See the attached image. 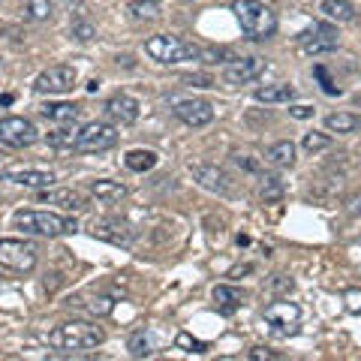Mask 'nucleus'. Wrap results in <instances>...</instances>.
I'll return each mask as SVG.
<instances>
[{
    "label": "nucleus",
    "instance_id": "f257e3e1",
    "mask_svg": "<svg viewBox=\"0 0 361 361\" xmlns=\"http://www.w3.org/2000/svg\"><path fill=\"white\" fill-rule=\"evenodd\" d=\"M106 340V331L97 323H85V319H69L60 323L57 328L48 331V344L64 353H85V349H97Z\"/></svg>",
    "mask_w": 361,
    "mask_h": 361
},
{
    "label": "nucleus",
    "instance_id": "f03ea898",
    "mask_svg": "<svg viewBox=\"0 0 361 361\" xmlns=\"http://www.w3.org/2000/svg\"><path fill=\"white\" fill-rule=\"evenodd\" d=\"M15 229H22L27 235H43V238H60V235H73L78 232V220L52 214V211H15L13 214Z\"/></svg>",
    "mask_w": 361,
    "mask_h": 361
},
{
    "label": "nucleus",
    "instance_id": "7ed1b4c3",
    "mask_svg": "<svg viewBox=\"0 0 361 361\" xmlns=\"http://www.w3.org/2000/svg\"><path fill=\"white\" fill-rule=\"evenodd\" d=\"M232 13L241 30H244V36L250 39L262 43V39H271L277 34V13L268 3H262V0H235Z\"/></svg>",
    "mask_w": 361,
    "mask_h": 361
},
{
    "label": "nucleus",
    "instance_id": "20e7f679",
    "mask_svg": "<svg viewBox=\"0 0 361 361\" xmlns=\"http://www.w3.org/2000/svg\"><path fill=\"white\" fill-rule=\"evenodd\" d=\"M199 48L196 43H187L180 36H169V34H157L145 43V55L157 64L175 66V64H187V60H199Z\"/></svg>",
    "mask_w": 361,
    "mask_h": 361
},
{
    "label": "nucleus",
    "instance_id": "39448f33",
    "mask_svg": "<svg viewBox=\"0 0 361 361\" xmlns=\"http://www.w3.org/2000/svg\"><path fill=\"white\" fill-rule=\"evenodd\" d=\"M39 262V250L24 238H0V265L18 274H30Z\"/></svg>",
    "mask_w": 361,
    "mask_h": 361
},
{
    "label": "nucleus",
    "instance_id": "423d86ee",
    "mask_svg": "<svg viewBox=\"0 0 361 361\" xmlns=\"http://www.w3.org/2000/svg\"><path fill=\"white\" fill-rule=\"evenodd\" d=\"M118 145V129L106 120H90L76 133V148L78 154H103V150Z\"/></svg>",
    "mask_w": 361,
    "mask_h": 361
},
{
    "label": "nucleus",
    "instance_id": "0eeeda50",
    "mask_svg": "<svg viewBox=\"0 0 361 361\" xmlns=\"http://www.w3.org/2000/svg\"><path fill=\"white\" fill-rule=\"evenodd\" d=\"M337 43H340V34H337V27L328 22H313L298 34V45L304 55H328L337 48Z\"/></svg>",
    "mask_w": 361,
    "mask_h": 361
},
{
    "label": "nucleus",
    "instance_id": "6e6552de",
    "mask_svg": "<svg viewBox=\"0 0 361 361\" xmlns=\"http://www.w3.org/2000/svg\"><path fill=\"white\" fill-rule=\"evenodd\" d=\"M36 139H39V129L34 127V120H27V118H3L0 120V142L9 145V148H30V145H36Z\"/></svg>",
    "mask_w": 361,
    "mask_h": 361
},
{
    "label": "nucleus",
    "instance_id": "1a4fd4ad",
    "mask_svg": "<svg viewBox=\"0 0 361 361\" xmlns=\"http://www.w3.org/2000/svg\"><path fill=\"white\" fill-rule=\"evenodd\" d=\"M190 172H193V180L208 193H217V196H229L235 190L232 178H229L226 169H220L214 163H190Z\"/></svg>",
    "mask_w": 361,
    "mask_h": 361
},
{
    "label": "nucleus",
    "instance_id": "9d476101",
    "mask_svg": "<svg viewBox=\"0 0 361 361\" xmlns=\"http://www.w3.org/2000/svg\"><path fill=\"white\" fill-rule=\"evenodd\" d=\"M76 69L73 66H66V64H57V66H48L43 69V73L36 76V82H34V90L36 94H66V90H73L76 85Z\"/></svg>",
    "mask_w": 361,
    "mask_h": 361
},
{
    "label": "nucleus",
    "instance_id": "9b49d317",
    "mask_svg": "<svg viewBox=\"0 0 361 361\" xmlns=\"http://www.w3.org/2000/svg\"><path fill=\"white\" fill-rule=\"evenodd\" d=\"M262 73H265V57H235L226 64L223 78H226V85L241 87V85L256 82Z\"/></svg>",
    "mask_w": 361,
    "mask_h": 361
},
{
    "label": "nucleus",
    "instance_id": "f8f14e48",
    "mask_svg": "<svg viewBox=\"0 0 361 361\" xmlns=\"http://www.w3.org/2000/svg\"><path fill=\"white\" fill-rule=\"evenodd\" d=\"M172 112L178 120H184V124L193 129L208 127L211 120H214V106L205 103V99H175Z\"/></svg>",
    "mask_w": 361,
    "mask_h": 361
},
{
    "label": "nucleus",
    "instance_id": "ddd939ff",
    "mask_svg": "<svg viewBox=\"0 0 361 361\" xmlns=\"http://www.w3.org/2000/svg\"><path fill=\"white\" fill-rule=\"evenodd\" d=\"M0 178L18 187H30V190H45L57 180L55 172H48V169H3Z\"/></svg>",
    "mask_w": 361,
    "mask_h": 361
},
{
    "label": "nucleus",
    "instance_id": "4468645a",
    "mask_svg": "<svg viewBox=\"0 0 361 361\" xmlns=\"http://www.w3.org/2000/svg\"><path fill=\"white\" fill-rule=\"evenodd\" d=\"M298 319H301V307L292 304V301H274V304L265 307V323L274 331H283V334L295 331Z\"/></svg>",
    "mask_w": 361,
    "mask_h": 361
},
{
    "label": "nucleus",
    "instance_id": "2eb2a0df",
    "mask_svg": "<svg viewBox=\"0 0 361 361\" xmlns=\"http://www.w3.org/2000/svg\"><path fill=\"white\" fill-rule=\"evenodd\" d=\"M139 112H142V106H139V99L129 97V94H115V97L106 103V115L112 118L115 124H120V127L136 124Z\"/></svg>",
    "mask_w": 361,
    "mask_h": 361
},
{
    "label": "nucleus",
    "instance_id": "dca6fc26",
    "mask_svg": "<svg viewBox=\"0 0 361 361\" xmlns=\"http://www.w3.org/2000/svg\"><path fill=\"white\" fill-rule=\"evenodd\" d=\"M90 235L99 238V241H108V244H115V247H129V244H133V232H129L124 223H118V220L97 223L94 229H90Z\"/></svg>",
    "mask_w": 361,
    "mask_h": 361
},
{
    "label": "nucleus",
    "instance_id": "f3484780",
    "mask_svg": "<svg viewBox=\"0 0 361 361\" xmlns=\"http://www.w3.org/2000/svg\"><path fill=\"white\" fill-rule=\"evenodd\" d=\"M36 199H39V202H45V205H60V208H66V211H85L87 208L85 196L76 193V190H48L45 187Z\"/></svg>",
    "mask_w": 361,
    "mask_h": 361
},
{
    "label": "nucleus",
    "instance_id": "a211bd4d",
    "mask_svg": "<svg viewBox=\"0 0 361 361\" xmlns=\"http://www.w3.org/2000/svg\"><path fill=\"white\" fill-rule=\"evenodd\" d=\"M39 115H43L45 120H52V124L69 127V124H76V120H78L82 108L73 106V103H45L43 108H39Z\"/></svg>",
    "mask_w": 361,
    "mask_h": 361
},
{
    "label": "nucleus",
    "instance_id": "6ab92c4d",
    "mask_svg": "<svg viewBox=\"0 0 361 361\" xmlns=\"http://www.w3.org/2000/svg\"><path fill=\"white\" fill-rule=\"evenodd\" d=\"M211 298H214V304H217L220 313H226V316H229V313H235V310L244 304V292H241L238 286H226V283L214 286Z\"/></svg>",
    "mask_w": 361,
    "mask_h": 361
},
{
    "label": "nucleus",
    "instance_id": "aec40b11",
    "mask_svg": "<svg viewBox=\"0 0 361 361\" xmlns=\"http://www.w3.org/2000/svg\"><path fill=\"white\" fill-rule=\"evenodd\" d=\"M325 129H328V133H337V136L358 133V129H361V115H353V112H331V115H325Z\"/></svg>",
    "mask_w": 361,
    "mask_h": 361
},
{
    "label": "nucleus",
    "instance_id": "412c9836",
    "mask_svg": "<svg viewBox=\"0 0 361 361\" xmlns=\"http://www.w3.org/2000/svg\"><path fill=\"white\" fill-rule=\"evenodd\" d=\"M265 163L274 169H292L295 166V145L283 139V142H274L265 150Z\"/></svg>",
    "mask_w": 361,
    "mask_h": 361
},
{
    "label": "nucleus",
    "instance_id": "4be33fe9",
    "mask_svg": "<svg viewBox=\"0 0 361 361\" xmlns=\"http://www.w3.org/2000/svg\"><path fill=\"white\" fill-rule=\"evenodd\" d=\"M319 13L340 24L355 22V6L349 3V0H319Z\"/></svg>",
    "mask_w": 361,
    "mask_h": 361
},
{
    "label": "nucleus",
    "instance_id": "5701e85b",
    "mask_svg": "<svg viewBox=\"0 0 361 361\" xmlns=\"http://www.w3.org/2000/svg\"><path fill=\"white\" fill-rule=\"evenodd\" d=\"M256 103H292L295 99V87L292 85H265V87H259L256 90Z\"/></svg>",
    "mask_w": 361,
    "mask_h": 361
},
{
    "label": "nucleus",
    "instance_id": "b1692460",
    "mask_svg": "<svg viewBox=\"0 0 361 361\" xmlns=\"http://www.w3.org/2000/svg\"><path fill=\"white\" fill-rule=\"evenodd\" d=\"M55 15V3L52 0H27L22 6V18L24 22H34V24H43V22H52Z\"/></svg>",
    "mask_w": 361,
    "mask_h": 361
},
{
    "label": "nucleus",
    "instance_id": "393cba45",
    "mask_svg": "<svg viewBox=\"0 0 361 361\" xmlns=\"http://www.w3.org/2000/svg\"><path fill=\"white\" fill-rule=\"evenodd\" d=\"M90 193L97 199H103V202H120V199L127 196V187L120 184V180H94Z\"/></svg>",
    "mask_w": 361,
    "mask_h": 361
},
{
    "label": "nucleus",
    "instance_id": "a878e982",
    "mask_svg": "<svg viewBox=\"0 0 361 361\" xmlns=\"http://www.w3.org/2000/svg\"><path fill=\"white\" fill-rule=\"evenodd\" d=\"M157 154L154 150H142V148H136V150H129V154L124 157V166L129 169V172H150V169L157 166Z\"/></svg>",
    "mask_w": 361,
    "mask_h": 361
},
{
    "label": "nucleus",
    "instance_id": "bb28decb",
    "mask_svg": "<svg viewBox=\"0 0 361 361\" xmlns=\"http://www.w3.org/2000/svg\"><path fill=\"white\" fill-rule=\"evenodd\" d=\"M127 349L133 358H148L154 353V340H150V334H145V331H133L127 340Z\"/></svg>",
    "mask_w": 361,
    "mask_h": 361
},
{
    "label": "nucleus",
    "instance_id": "cd10ccee",
    "mask_svg": "<svg viewBox=\"0 0 361 361\" xmlns=\"http://www.w3.org/2000/svg\"><path fill=\"white\" fill-rule=\"evenodd\" d=\"M259 196H262V202H277V199H283V180L277 175H265L262 172V187H259Z\"/></svg>",
    "mask_w": 361,
    "mask_h": 361
},
{
    "label": "nucleus",
    "instance_id": "c85d7f7f",
    "mask_svg": "<svg viewBox=\"0 0 361 361\" xmlns=\"http://www.w3.org/2000/svg\"><path fill=\"white\" fill-rule=\"evenodd\" d=\"M76 133H78V129L60 127V129H55V133L45 136V142L52 145V148H57V150H73L76 148Z\"/></svg>",
    "mask_w": 361,
    "mask_h": 361
},
{
    "label": "nucleus",
    "instance_id": "c756f323",
    "mask_svg": "<svg viewBox=\"0 0 361 361\" xmlns=\"http://www.w3.org/2000/svg\"><path fill=\"white\" fill-rule=\"evenodd\" d=\"M69 36L78 39V43H90V39H97V27L87 18H73L69 22Z\"/></svg>",
    "mask_w": 361,
    "mask_h": 361
},
{
    "label": "nucleus",
    "instance_id": "7c9ffc66",
    "mask_svg": "<svg viewBox=\"0 0 361 361\" xmlns=\"http://www.w3.org/2000/svg\"><path fill=\"white\" fill-rule=\"evenodd\" d=\"M301 148H304L307 154H319V150H328V148H331V136H328V133H304V139H301Z\"/></svg>",
    "mask_w": 361,
    "mask_h": 361
},
{
    "label": "nucleus",
    "instance_id": "2f4dec72",
    "mask_svg": "<svg viewBox=\"0 0 361 361\" xmlns=\"http://www.w3.org/2000/svg\"><path fill=\"white\" fill-rule=\"evenodd\" d=\"M129 15L136 18V22H142V18H157L160 15V6L154 3V0H133V3H129Z\"/></svg>",
    "mask_w": 361,
    "mask_h": 361
},
{
    "label": "nucleus",
    "instance_id": "473e14b6",
    "mask_svg": "<svg viewBox=\"0 0 361 361\" xmlns=\"http://www.w3.org/2000/svg\"><path fill=\"white\" fill-rule=\"evenodd\" d=\"M175 346H178V349H184V353H196V355L208 353V346L202 344V340H196L193 334H187V331H178V337H175Z\"/></svg>",
    "mask_w": 361,
    "mask_h": 361
},
{
    "label": "nucleus",
    "instance_id": "72a5a7b5",
    "mask_svg": "<svg viewBox=\"0 0 361 361\" xmlns=\"http://www.w3.org/2000/svg\"><path fill=\"white\" fill-rule=\"evenodd\" d=\"M87 310H90L94 316H108V313L115 310V301L108 298V295H94V298L87 301Z\"/></svg>",
    "mask_w": 361,
    "mask_h": 361
},
{
    "label": "nucleus",
    "instance_id": "f704fd0d",
    "mask_svg": "<svg viewBox=\"0 0 361 361\" xmlns=\"http://www.w3.org/2000/svg\"><path fill=\"white\" fill-rule=\"evenodd\" d=\"M292 277H286V274H271V280H268V289L274 295H289L292 292Z\"/></svg>",
    "mask_w": 361,
    "mask_h": 361
},
{
    "label": "nucleus",
    "instance_id": "c9c22d12",
    "mask_svg": "<svg viewBox=\"0 0 361 361\" xmlns=\"http://www.w3.org/2000/svg\"><path fill=\"white\" fill-rule=\"evenodd\" d=\"M199 60H205V64H226V60H235V57H232V52H226V48H202Z\"/></svg>",
    "mask_w": 361,
    "mask_h": 361
},
{
    "label": "nucleus",
    "instance_id": "e433bc0d",
    "mask_svg": "<svg viewBox=\"0 0 361 361\" xmlns=\"http://www.w3.org/2000/svg\"><path fill=\"white\" fill-rule=\"evenodd\" d=\"M344 301H346V310H349V313L361 316V289H346Z\"/></svg>",
    "mask_w": 361,
    "mask_h": 361
},
{
    "label": "nucleus",
    "instance_id": "4c0bfd02",
    "mask_svg": "<svg viewBox=\"0 0 361 361\" xmlns=\"http://www.w3.org/2000/svg\"><path fill=\"white\" fill-rule=\"evenodd\" d=\"M250 358H253V361H277L283 355L274 353V349H265V346H253V349H250Z\"/></svg>",
    "mask_w": 361,
    "mask_h": 361
},
{
    "label": "nucleus",
    "instance_id": "58836bf2",
    "mask_svg": "<svg viewBox=\"0 0 361 361\" xmlns=\"http://www.w3.org/2000/svg\"><path fill=\"white\" fill-rule=\"evenodd\" d=\"M316 76H319V82H323V90H325V94L328 97H340V87L334 85V82H331V78H328V73H325V66H316Z\"/></svg>",
    "mask_w": 361,
    "mask_h": 361
},
{
    "label": "nucleus",
    "instance_id": "ea45409f",
    "mask_svg": "<svg viewBox=\"0 0 361 361\" xmlns=\"http://www.w3.org/2000/svg\"><path fill=\"white\" fill-rule=\"evenodd\" d=\"M184 85H196V87H214L211 76H184Z\"/></svg>",
    "mask_w": 361,
    "mask_h": 361
},
{
    "label": "nucleus",
    "instance_id": "a19ab883",
    "mask_svg": "<svg viewBox=\"0 0 361 361\" xmlns=\"http://www.w3.org/2000/svg\"><path fill=\"white\" fill-rule=\"evenodd\" d=\"M235 160H238L241 169H247V172H262V163H259V160H253V157H235Z\"/></svg>",
    "mask_w": 361,
    "mask_h": 361
},
{
    "label": "nucleus",
    "instance_id": "79ce46f5",
    "mask_svg": "<svg viewBox=\"0 0 361 361\" xmlns=\"http://www.w3.org/2000/svg\"><path fill=\"white\" fill-rule=\"evenodd\" d=\"M289 115L298 118V120H307V118H313V106H292Z\"/></svg>",
    "mask_w": 361,
    "mask_h": 361
},
{
    "label": "nucleus",
    "instance_id": "37998d69",
    "mask_svg": "<svg viewBox=\"0 0 361 361\" xmlns=\"http://www.w3.org/2000/svg\"><path fill=\"white\" fill-rule=\"evenodd\" d=\"M118 64H124V66H136V60L129 57V55H120V57H118Z\"/></svg>",
    "mask_w": 361,
    "mask_h": 361
},
{
    "label": "nucleus",
    "instance_id": "c03bdc74",
    "mask_svg": "<svg viewBox=\"0 0 361 361\" xmlns=\"http://www.w3.org/2000/svg\"><path fill=\"white\" fill-rule=\"evenodd\" d=\"M353 214H361V199H358V202L353 205Z\"/></svg>",
    "mask_w": 361,
    "mask_h": 361
},
{
    "label": "nucleus",
    "instance_id": "a18cd8bd",
    "mask_svg": "<svg viewBox=\"0 0 361 361\" xmlns=\"http://www.w3.org/2000/svg\"><path fill=\"white\" fill-rule=\"evenodd\" d=\"M353 103H355L358 108H361V94H355V97H353Z\"/></svg>",
    "mask_w": 361,
    "mask_h": 361
}]
</instances>
